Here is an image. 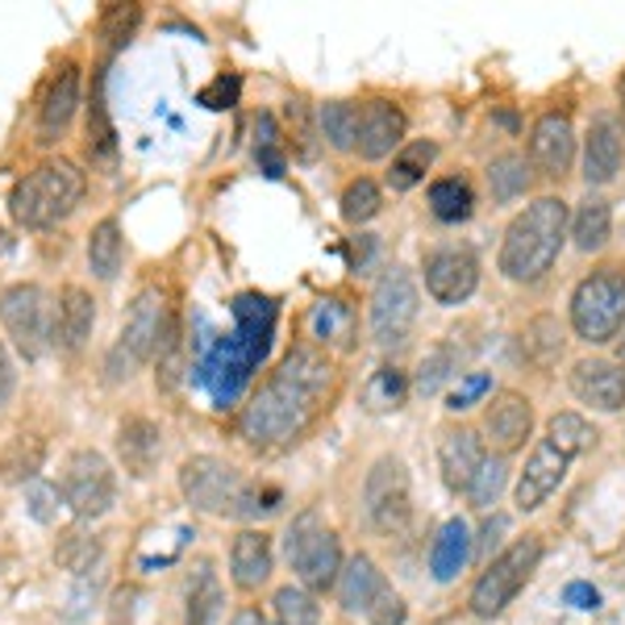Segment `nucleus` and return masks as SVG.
Segmentation results:
<instances>
[{"mask_svg":"<svg viewBox=\"0 0 625 625\" xmlns=\"http://www.w3.org/2000/svg\"><path fill=\"white\" fill-rule=\"evenodd\" d=\"M333 388V363L312 346H296L284 354V363L259 384L238 413V434L250 446H284L309 430V421L321 413V400Z\"/></svg>","mask_w":625,"mask_h":625,"instance_id":"obj_1","label":"nucleus"},{"mask_svg":"<svg viewBox=\"0 0 625 625\" xmlns=\"http://www.w3.org/2000/svg\"><path fill=\"white\" fill-rule=\"evenodd\" d=\"M567 205L559 196H538L521 208L518 217L504 229V242H500V271L513 280V284H538L546 271L555 268L567 238Z\"/></svg>","mask_w":625,"mask_h":625,"instance_id":"obj_2","label":"nucleus"},{"mask_svg":"<svg viewBox=\"0 0 625 625\" xmlns=\"http://www.w3.org/2000/svg\"><path fill=\"white\" fill-rule=\"evenodd\" d=\"M83 201V171L71 159H46L34 171H25L13 196H9V213L13 221L25 229H50L67 221Z\"/></svg>","mask_w":625,"mask_h":625,"instance_id":"obj_3","label":"nucleus"},{"mask_svg":"<svg viewBox=\"0 0 625 625\" xmlns=\"http://www.w3.org/2000/svg\"><path fill=\"white\" fill-rule=\"evenodd\" d=\"M542 562V538L538 534H525V538H518L513 546H504L497 559L484 567V576L476 580V588H471V613L476 617H500L509 604L518 601V592L530 583V576L538 571Z\"/></svg>","mask_w":625,"mask_h":625,"instance_id":"obj_4","label":"nucleus"},{"mask_svg":"<svg viewBox=\"0 0 625 625\" xmlns=\"http://www.w3.org/2000/svg\"><path fill=\"white\" fill-rule=\"evenodd\" d=\"M180 492L196 513L208 518H242L250 479L217 455H192L180 467Z\"/></svg>","mask_w":625,"mask_h":625,"instance_id":"obj_5","label":"nucleus"},{"mask_svg":"<svg viewBox=\"0 0 625 625\" xmlns=\"http://www.w3.org/2000/svg\"><path fill=\"white\" fill-rule=\"evenodd\" d=\"M625 326V275L613 268L592 271L588 280H580V288L571 292V330L576 338L601 346L622 338Z\"/></svg>","mask_w":625,"mask_h":625,"instance_id":"obj_6","label":"nucleus"},{"mask_svg":"<svg viewBox=\"0 0 625 625\" xmlns=\"http://www.w3.org/2000/svg\"><path fill=\"white\" fill-rule=\"evenodd\" d=\"M284 555H288L300 588H309V592H330V588H338V576H342V546H338V534L326 530L312 509L300 513V518L288 525V534H284Z\"/></svg>","mask_w":625,"mask_h":625,"instance_id":"obj_7","label":"nucleus"},{"mask_svg":"<svg viewBox=\"0 0 625 625\" xmlns=\"http://www.w3.org/2000/svg\"><path fill=\"white\" fill-rule=\"evenodd\" d=\"M421 312V292H417L413 275L405 268H388L372 288V338L375 346L396 351L409 342Z\"/></svg>","mask_w":625,"mask_h":625,"instance_id":"obj_8","label":"nucleus"},{"mask_svg":"<svg viewBox=\"0 0 625 625\" xmlns=\"http://www.w3.org/2000/svg\"><path fill=\"white\" fill-rule=\"evenodd\" d=\"M363 509L379 534H400L413 518V488L409 471L396 455H384L372 463V471L363 479Z\"/></svg>","mask_w":625,"mask_h":625,"instance_id":"obj_9","label":"nucleus"},{"mask_svg":"<svg viewBox=\"0 0 625 625\" xmlns=\"http://www.w3.org/2000/svg\"><path fill=\"white\" fill-rule=\"evenodd\" d=\"M63 500L76 518H104L117 500V476L101 451H71L63 467Z\"/></svg>","mask_w":625,"mask_h":625,"instance_id":"obj_10","label":"nucleus"},{"mask_svg":"<svg viewBox=\"0 0 625 625\" xmlns=\"http://www.w3.org/2000/svg\"><path fill=\"white\" fill-rule=\"evenodd\" d=\"M0 326L18 342L25 359H38L55 342V321H50V300L38 284H9L0 292Z\"/></svg>","mask_w":625,"mask_h":625,"instance_id":"obj_11","label":"nucleus"},{"mask_svg":"<svg viewBox=\"0 0 625 625\" xmlns=\"http://www.w3.org/2000/svg\"><path fill=\"white\" fill-rule=\"evenodd\" d=\"M122 346L129 351L134 363H146V359H155V354L163 359V354L175 346V317H171L167 296L159 288H143L129 300Z\"/></svg>","mask_w":625,"mask_h":625,"instance_id":"obj_12","label":"nucleus"},{"mask_svg":"<svg viewBox=\"0 0 625 625\" xmlns=\"http://www.w3.org/2000/svg\"><path fill=\"white\" fill-rule=\"evenodd\" d=\"M479 284V259L467 247H442L425 254V292L438 305H463Z\"/></svg>","mask_w":625,"mask_h":625,"instance_id":"obj_13","label":"nucleus"},{"mask_svg":"<svg viewBox=\"0 0 625 625\" xmlns=\"http://www.w3.org/2000/svg\"><path fill=\"white\" fill-rule=\"evenodd\" d=\"M571 458L576 455H567L562 446L550 442V438H542V446L525 458V471L518 476V488H513V500H518L521 513H534V509H542L546 500L559 492V484L567 479Z\"/></svg>","mask_w":625,"mask_h":625,"instance_id":"obj_14","label":"nucleus"},{"mask_svg":"<svg viewBox=\"0 0 625 625\" xmlns=\"http://www.w3.org/2000/svg\"><path fill=\"white\" fill-rule=\"evenodd\" d=\"M576 163V125L567 113H542L530 129V167L546 180H562Z\"/></svg>","mask_w":625,"mask_h":625,"instance_id":"obj_15","label":"nucleus"},{"mask_svg":"<svg viewBox=\"0 0 625 625\" xmlns=\"http://www.w3.org/2000/svg\"><path fill=\"white\" fill-rule=\"evenodd\" d=\"M534 430V405L525 400L521 393H497L492 405L484 409V438L497 455H513L525 446V438Z\"/></svg>","mask_w":625,"mask_h":625,"instance_id":"obj_16","label":"nucleus"},{"mask_svg":"<svg viewBox=\"0 0 625 625\" xmlns=\"http://www.w3.org/2000/svg\"><path fill=\"white\" fill-rule=\"evenodd\" d=\"M571 393L596 413H622L625 409V367L613 359H580L571 367Z\"/></svg>","mask_w":625,"mask_h":625,"instance_id":"obj_17","label":"nucleus"},{"mask_svg":"<svg viewBox=\"0 0 625 625\" xmlns=\"http://www.w3.org/2000/svg\"><path fill=\"white\" fill-rule=\"evenodd\" d=\"M622 125H617V117H609V113H601V117H592V125H588V138H583V180L588 184H613L617 180V171H622Z\"/></svg>","mask_w":625,"mask_h":625,"instance_id":"obj_18","label":"nucleus"},{"mask_svg":"<svg viewBox=\"0 0 625 625\" xmlns=\"http://www.w3.org/2000/svg\"><path fill=\"white\" fill-rule=\"evenodd\" d=\"M405 113L393 101H367L359 104V155L375 163V159H388L393 146H400L405 138Z\"/></svg>","mask_w":625,"mask_h":625,"instance_id":"obj_19","label":"nucleus"},{"mask_svg":"<svg viewBox=\"0 0 625 625\" xmlns=\"http://www.w3.org/2000/svg\"><path fill=\"white\" fill-rule=\"evenodd\" d=\"M76 104H80V67L76 63H63L59 71L50 76L46 92L38 104V143H55L63 129L76 117Z\"/></svg>","mask_w":625,"mask_h":625,"instance_id":"obj_20","label":"nucleus"},{"mask_svg":"<svg viewBox=\"0 0 625 625\" xmlns=\"http://www.w3.org/2000/svg\"><path fill=\"white\" fill-rule=\"evenodd\" d=\"M117 458L134 479H150L163 458V430L150 417H125L117 425Z\"/></svg>","mask_w":625,"mask_h":625,"instance_id":"obj_21","label":"nucleus"},{"mask_svg":"<svg viewBox=\"0 0 625 625\" xmlns=\"http://www.w3.org/2000/svg\"><path fill=\"white\" fill-rule=\"evenodd\" d=\"M484 438L476 430H446L438 442V467H442V484L451 492H467V484L476 479L484 467Z\"/></svg>","mask_w":625,"mask_h":625,"instance_id":"obj_22","label":"nucleus"},{"mask_svg":"<svg viewBox=\"0 0 625 625\" xmlns=\"http://www.w3.org/2000/svg\"><path fill=\"white\" fill-rule=\"evenodd\" d=\"M92 326H96V300H92V292L80 288V284H67L59 292V312H55V346L76 354L92 338Z\"/></svg>","mask_w":625,"mask_h":625,"instance_id":"obj_23","label":"nucleus"},{"mask_svg":"<svg viewBox=\"0 0 625 625\" xmlns=\"http://www.w3.org/2000/svg\"><path fill=\"white\" fill-rule=\"evenodd\" d=\"M271 562L275 555H271V538L263 530H242L229 546V571L242 592H254L271 580Z\"/></svg>","mask_w":625,"mask_h":625,"instance_id":"obj_24","label":"nucleus"},{"mask_svg":"<svg viewBox=\"0 0 625 625\" xmlns=\"http://www.w3.org/2000/svg\"><path fill=\"white\" fill-rule=\"evenodd\" d=\"M471 550H476V538H471L467 521L451 518L446 525H442V530H438L434 546H430V576H434L438 583L458 580V571L467 567Z\"/></svg>","mask_w":625,"mask_h":625,"instance_id":"obj_25","label":"nucleus"},{"mask_svg":"<svg viewBox=\"0 0 625 625\" xmlns=\"http://www.w3.org/2000/svg\"><path fill=\"white\" fill-rule=\"evenodd\" d=\"M384 588H388V580H384V571L375 567L372 555H354V559L342 567V576H338V604H342L346 613H367Z\"/></svg>","mask_w":625,"mask_h":625,"instance_id":"obj_26","label":"nucleus"},{"mask_svg":"<svg viewBox=\"0 0 625 625\" xmlns=\"http://www.w3.org/2000/svg\"><path fill=\"white\" fill-rule=\"evenodd\" d=\"M221 604H226V592H221V580L213 571V562L201 559L196 571L188 576V592H184V625H217L221 622Z\"/></svg>","mask_w":625,"mask_h":625,"instance_id":"obj_27","label":"nucleus"},{"mask_svg":"<svg viewBox=\"0 0 625 625\" xmlns=\"http://www.w3.org/2000/svg\"><path fill=\"white\" fill-rule=\"evenodd\" d=\"M309 326H312V338H317L321 346L351 351L359 317H354V305L346 300V296H326V300H317V305H312Z\"/></svg>","mask_w":625,"mask_h":625,"instance_id":"obj_28","label":"nucleus"},{"mask_svg":"<svg viewBox=\"0 0 625 625\" xmlns=\"http://www.w3.org/2000/svg\"><path fill=\"white\" fill-rule=\"evenodd\" d=\"M609 234H613V208L604 196H583L576 213H571V238H576V247L583 254H592V250H604L609 247Z\"/></svg>","mask_w":625,"mask_h":625,"instance_id":"obj_29","label":"nucleus"},{"mask_svg":"<svg viewBox=\"0 0 625 625\" xmlns=\"http://www.w3.org/2000/svg\"><path fill=\"white\" fill-rule=\"evenodd\" d=\"M46 458V442L38 434L9 438V446L0 451V479L4 484H34Z\"/></svg>","mask_w":625,"mask_h":625,"instance_id":"obj_30","label":"nucleus"},{"mask_svg":"<svg viewBox=\"0 0 625 625\" xmlns=\"http://www.w3.org/2000/svg\"><path fill=\"white\" fill-rule=\"evenodd\" d=\"M521 346H525V359H530V363H538V367H555V363L562 359V351H567V333H562L559 317H550V312L534 317V321L525 326Z\"/></svg>","mask_w":625,"mask_h":625,"instance_id":"obj_31","label":"nucleus"},{"mask_svg":"<svg viewBox=\"0 0 625 625\" xmlns=\"http://www.w3.org/2000/svg\"><path fill=\"white\" fill-rule=\"evenodd\" d=\"M101 555H104L101 538H96V534H88V530H63L59 546H55V562H59L63 571L80 576V580H88V576L96 571Z\"/></svg>","mask_w":625,"mask_h":625,"instance_id":"obj_32","label":"nucleus"},{"mask_svg":"<svg viewBox=\"0 0 625 625\" xmlns=\"http://www.w3.org/2000/svg\"><path fill=\"white\" fill-rule=\"evenodd\" d=\"M317 129H321V138H326L338 155L359 150V104H351V101L321 104V113H317Z\"/></svg>","mask_w":625,"mask_h":625,"instance_id":"obj_33","label":"nucleus"},{"mask_svg":"<svg viewBox=\"0 0 625 625\" xmlns=\"http://www.w3.org/2000/svg\"><path fill=\"white\" fill-rule=\"evenodd\" d=\"M125 259V242H122V226L113 217H104L101 226L88 234V268L96 280H113L122 271Z\"/></svg>","mask_w":625,"mask_h":625,"instance_id":"obj_34","label":"nucleus"},{"mask_svg":"<svg viewBox=\"0 0 625 625\" xmlns=\"http://www.w3.org/2000/svg\"><path fill=\"white\" fill-rule=\"evenodd\" d=\"M405 396H409V375L393 367V363H384L363 384V409L367 413H396L405 405Z\"/></svg>","mask_w":625,"mask_h":625,"instance_id":"obj_35","label":"nucleus"},{"mask_svg":"<svg viewBox=\"0 0 625 625\" xmlns=\"http://www.w3.org/2000/svg\"><path fill=\"white\" fill-rule=\"evenodd\" d=\"M530 184H534V167L525 163V155H497L488 163V188H492V201H500V205L525 196Z\"/></svg>","mask_w":625,"mask_h":625,"instance_id":"obj_36","label":"nucleus"},{"mask_svg":"<svg viewBox=\"0 0 625 625\" xmlns=\"http://www.w3.org/2000/svg\"><path fill=\"white\" fill-rule=\"evenodd\" d=\"M430 208H434L438 221H446V226L467 221L471 208H476L471 184H467L463 175H442V180H434V184H430Z\"/></svg>","mask_w":625,"mask_h":625,"instance_id":"obj_37","label":"nucleus"},{"mask_svg":"<svg viewBox=\"0 0 625 625\" xmlns=\"http://www.w3.org/2000/svg\"><path fill=\"white\" fill-rule=\"evenodd\" d=\"M434 159H438V143H430V138H417V143L405 146V150L393 159V171H388L393 192H409V188L421 184Z\"/></svg>","mask_w":625,"mask_h":625,"instance_id":"obj_38","label":"nucleus"},{"mask_svg":"<svg viewBox=\"0 0 625 625\" xmlns=\"http://www.w3.org/2000/svg\"><path fill=\"white\" fill-rule=\"evenodd\" d=\"M271 609H275V625H321V609H317L309 588H300V583L280 588Z\"/></svg>","mask_w":625,"mask_h":625,"instance_id":"obj_39","label":"nucleus"},{"mask_svg":"<svg viewBox=\"0 0 625 625\" xmlns=\"http://www.w3.org/2000/svg\"><path fill=\"white\" fill-rule=\"evenodd\" d=\"M504 484H509V463H504V455L484 458V467L476 471V479L467 484V500H471V509L488 513V509L500 500V492H504Z\"/></svg>","mask_w":625,"mask_h":625,"instance_id":"obj_40","label":"nucleus"},{"mask_svg":"<svg viewBox=\"0 0 625 625\" xmlns=\"http://www.w3.org/2000/svg\"><path fill=\"white\" fill-rule=\"evenodd\" d=\"M546 438H550L555 446H562L567 455H583V451H592L596 430H592L580 413H555L546 421Z\"/></svg>","mask_w":625,"mask_h":625,"instance_id":"obj_41","label":"nucleus"},{"mask_svg":"<svg viewBox=\"0 0 625 625\" xmlns=\"http://www.w3.org/2000/svg\"><path fill=\"white\" fill-rule=\"evenodd\" d=\"M138 21H143V9H138V4H109V9L101 13V42H104V50H109V55H113V50H122L125 42L134 38Z\"/></svg>","mask_w":625,"mask_h":625,"instance_id":"obj_42","label":"nucleus"},{"mask_svg":"<svg viewBox=\"0 0 625 625\" xmlns=\"http://www.w3.org/2000/svg\"><path fill=\"white\" fill-rule=\"evenodd\" d=\"M379 208H384V192H379L375 180H354V184H346V192H342V217H346L351 226L372 221Z\"/></svg>","mask_w":625,"mask_h":625,"instance_id":"obj_43","label":"nucleus"},{"mask_svg":"<svg viewBox=\"0 0 625 625\" xmlns=\"http://www.w3.org/2000/svg\"><path fill=\"white\" fill-rule=\"evenodd\" d=\"M451 375H455V351H451V346H434V351L421 359V367H417L413 393L417 396L442 393V384H446Z\"/></svg>","mask_w":625,"mask_h":625,"instance_id":"obj_44","label":"nucleus"},{"mask_svg":"<svg viewBox=\"0 0 625 625\" xmlns=\"http://www.w3.org/2000/svg\"><path fill=\"white\" fill-rule=\"evenodd\" d=\"M363 617H367L372 625H405L409 622V604H405V596L388 583V588L372 601V609H367Z\"/></svg>","mask_w":625,"mask_h":625,"instance_id":"obj_45","label":"nucleus"},{"mask_svg":"<svg viewBox=\"0 0 625 625\" xmlns=\"http://www.w3.org/2000/svg\"><path fill=\"white\" fill-rule=\"evenodd\" d=\"M88 155H96V159H109V155H113V129H109L101 96L92 101V113H88Z\"/></svg>","mask_w":625,"mask_h":625,"instance_id":"obj_46","label":"nucleus"},{"mask_svg":"<svg viewBox=\"0 0 625 625\" xmlns=\"http://www.w3.org/2000/svg\"><path fill=\"white\" fill-rule=\"evenodd\" d=\"M59 504V488H50V484H42V479H34L30 488H25V509H30V518L42 521V525H50L55 521V509Z\"/></svg>","mask_w":625,"mask_h":625,"instance_id":"obj_47","label":"nucleus"},{"mask_svg":"<svg viewBox=\"0 0 625 625\" xmlns=\"http://www.w3.org/2000/svg\"><path fill=\"white\" fill-rule=\"evenodd\" d=\"M488 393H492V375H484V372L463 375V379H458V388L451 393V405H446V409L463 413V409H471L479 396H488Z\"/></svg>","mask_w":625,"mask_h":625,"instance_id":"obj_48","label":"nucleus"},{"mask_svg":"<svg viewBox=\"0 0 625 625\" xmlns=\"http://www.w3.org/2000/svg\"><path fill=\"white\" fill-rule=\"evenodd\" d=\"M288 122H292V143H296V150L305 155V159H312L317 155V146H312V125H309V104L300 101H288Z\"/></svg>","mask_w":625,"mask_h":625,"instance_id":"obj_49","label":"nucleus"},{"mask_svg":"<svg viewBox=\"0 0 625 625\" xmlns=\"http://www.w3.org/2000/svg\"><path fill=\"white\" fill-rule=\"evenodd\" d=\"M238 76H217V80L208 83V88H201L196 92V101L205 104V109H229V104L238 101Z\"/></svg>","mask_w":625,"mask_h":625,"instance_id":"obj_50","label":"nucleus"},{"mask_svg":"<svg viewBox=\"0 0 625 625\" xmlns=\"http://www.w3.org/2000/svg\"><path fill=\"white\" fill-rule=\"evenodd\" d=\"M509 530V518H500V513H492V518L484 521V530H479V542H476V550H479V559H488V550L500 542V534Z\"/></svg>","mask_w":625,"mask_h":625,"instance_id":"obj_51","label":"nucleus"},{"mask_svg":"<svg viewBox=\"0 0 625 625\" xmlns=\"http://www.w3.org/2000/svg\"><path fill=\"white\" fill-rule=\"evenodd\" d=\"M562 601L571 604V609H596V604H601V592H596V588H592V583H567V588H562Z\"/></svg>","mask_w":625,"mask_h":625,"instance_id":"obj_52","label":"nucleus"},{"mask_svg":"<svg viewBox=\"0 0 625 625\" xmlns=\"http://www.w3.org/2000/svg\"><path fill=\"white\" fill-rule=\"evenodd\" d=\"M13 384H18V375H13V363H9V354H4V342H0V409L9 405Z\"/></svg>","mask_w":625,"mask_h":625,"instance_id":"obj_53","label":"nucleus"},{"mask_svg":"<svg viewBox=\"0 0 625 625\" xmlns=\"http://www.w3.org/2000/svg\"><path fill=\"white\" fill-rule=\"evenodd\" d=\"M229 625H268V617H263L259 609H238V613L229 617Z\"/></svg>","mask_w":625,"mask_h":625,"instance_id":"obj_54","label":"nucleus"},{"mask_svg":"<svg viewBox=\"0 0 625 625\" xmlns=\"http://www.w3.org/2000/svg\"><path fill=\"white\" fill-rule=\"evenodd\" d=\"M617 359H622V367H625V333L617 338Z\"/></svg>","mask_w":625,"mask_h":625,"instance_id":"obj_55","label":"nucleus"},{"mask_svg":"<svg viewBox=\"0 0 625 625\" xmlns=\"http://www.w3.org/2000/svg\"><path fill=\"white\" fill-rule=\"evenodd\" d=\"M617 92H622V113H625V80H622V88H617Z\"/></svg>","mask_w":625,"mask_h":625,"instance_id":"obj_56","label":"nucleus"}]
</instances>
